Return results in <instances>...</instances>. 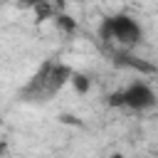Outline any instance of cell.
Listing matches in <instances>:
<instances>
[{
    "mask_svg": "<svg viewBox=\"0 0 158 158\" xmlns=\"http://www.w3.org/2000/svg\"><path fill=\"white\" fill-rule=\"evenodd\" d=\"M0 126H2V116H0Z\"/></svg>",
    "mask_w": 158,
    "mask_h": 158,
    "instance_id": "7c38bea8",
    "label": "cell"
},
{
    "mask_svg": "<svg viewBox=\"0 0 158 158\" xmlns=\"http://www.w3.org/2000/svg\"><path fill=\"white\" fill-rule=\"evenodd\" d=\"M52 2H57V5H59V7H62V5H64V0H52Z\"/></svg>",
    "mask_w": 158,
    "mask_h": 158,
    "instance_id": "30bf717a",
    "label": "cell"
},
{
    "mask_svg": "<svg viewBox=\"0 0 158 158\" xmlns=\"http://www.w3.org/2000/svg\"><path fill=\"white\" fill-rule=\"evenodd\" d=\"M5 156H7V143L0 138V158H5Z\"/></svg>",
    "mask_w": 158,
    "mask_h": 158,
    "instance_id": "ba28073f",
    "label": "cell"
},
{
    "mask_svg": "<svg viewBox=\"0 0 158 158\" xmlns=\"http://www.w3.org/2000/svg\"><path fill=\"white\" fill-rule=\"evenodd\" d=\"M99 37L109 44H118V49H133L143 42V27L126 12H116L101 20Z\"/></svg>",
    "mask_w": 158,
    "mask_h": 158,
    "instance_id": "7a4b0ae2",
    "label": "cell"
},
{
    "mask_svg": "<svg viewBox=\"0 0 158 158\" xmlns=\"http://www.w3.org/2000/svg\"><path fill=\"white\" fill-rule=\"evenodd\" d=\"M69 84L74 86V91H77V94H86V91H89V86H91L89 77H86V74H81V72H72Z\"/></svg>",
    "mask_w": 158,
    "mask_h": 158,
    "instance_id": "8992f818",
    "label": "cell"
},
{
    "mask_svg": "<svg viewBox=\"0 0 158 158\" xmlns=\"http://www.w3.org/2000/svg\"><path fill=\"white\" fill-rule=\"evenodd\" d=\"M72 67L59 62V59H47L40 64V69L27 79V84L17 91V99L25 104H47L54 99V94L69 84L72 77Z\"/></svg>",
    "mask_w": 158,
    "mask_h": 158,
    "instance_id": "6da1fadb",
    "label": "cell"
},
{
    "mask_svg": "<svg viewBox=\"0 0 158 158\" xmlns=\"http://www.w3.org/2000/svg\"><path fill=\"white\" fill-rule=\"evenodd\" d=\"M109 158H131V156H123V153H111Z\"/></svg>",
    "mask_w": 158,
    "mask_h": 158,
    "instance_id": "9c48e42d",
    "label": "cell"
},
{
    "mask_svg": "<svg viewBox=\"0 0 158 158\" xmlns=\"http://www.w3.org/2000/svg\"><path fill=\"white\" fill-rule=\"evenodd\" d=\"M111 62H114L116 67H121V69H131V72H141V74H153V72H156L153 64H148V62H143V59L128 54V49L114 52V54H111Z\"/></svg>",
    "mask_w": 158,
    "mask_h": 158,
    "instance_id": "277c9868",
    "label": "cell"
},
{
    "mask_svg": "<svg viewBox=\"0 0 158 158\" xmlns=\"http://www.w3.org/2000/svg\"><path fill=\"white\" fill-rule=\"evenodd\" d=\"M52 20H54V27H57L59 32H64V35H74V32L79 30L77 20H74L72 15H67V12H57Z\"/></svg>",
    "mask_w": 158,
    "mask_h": 158,
    "instance_id": "5b68a950",
    "label": "cell"
},
{
    "mask_svg": "<svg viewBox=\"0 0 158 158\" xmlns=\"http://www.w3.org/2000/svg\"><path fill=\"white\" fill-rule=\"evenodd\" d=\"M106 104H109V106H114V109H123V94H121V89L111 91V94H109V99H106Z\"/></svg>",
    "mask_w": 158,
    "mask_h": 158,
    "instance_id": "52a82bcc",
    "label": "cell"
},
{
    "mask_svg": "<svg viewBox=\"0 0 158 158\" xmlns=\"http://www.w3.org/2000/svg\"><path fill=\"white\" fill-rule=\"evenodd\" d=\"M121 94H123V109H131V111H138V114L141 111H148V109H153L158 104L156 91L146 81H141V79H136L128 86H123Z\"/></svg>",
    "mask_w": 158,
    "mask_h": 158,
    "instance_id": "3957f363",
    "label": "cell"
},
{
    "mask_svg": "<svg viewBox=\"0 0 158 158\" xmlns=\"http://www.w3.org/2000/svg\"><path fill=\"white\" fill-rule=\"evenodd\" d=\"M156 158H158V156H156Z\"/></svg>",
    "mask_w": 158,
    "mask_h": 158,
    "instance_id": "4fadbf2b",
    "label": "cell"
},
{
    "mask_svg": "<svg viewBox=\"0 0 158 158\" xmlns=\"http://www.w3.org/2000/svg\"><path fill=\"white\" fill-rule=\"evenodd\" d=\"M74 2H86V0H74Z\"/></svg>",
    "mask_w": 158,
    "mask_h": 158,
    "instance_id": "8fae6325",
    "label": "cell"
}]
</instances>
